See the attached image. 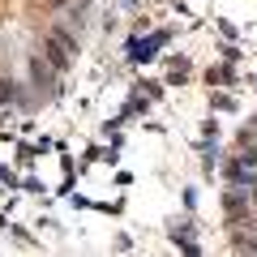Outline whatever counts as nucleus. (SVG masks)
Wrapping results in <instances>:
<instances>
[{"label":"nucleus","instance_id":"f257e3e1","mask_svg":"<svg viewBox=\"0 0 257 257\" xmlns=\"http://www.w3.org/2000/svg\"><path fill=\"white\" fill-rule=\"evenodd\" d=\"M30 82L43 99H56V69L47 60H30Z\"/></svg>","mask_w":257,"mask_h":257},{"label":"nucleus","instance_id":"f03ea898","mask_svg":"<svg viewBox=\"0 0 257 257\" xmlns=\"http://www.w3.org/2000/svg\"><path fill=\"white\" fill-rule=\"evenodd\" d=\"M43 56H47V64H52L56 73H64V69H69V56H73V52H69V47H64L56 35H43Z\"/></svg>","mask_w":257,"mask_h":257},{"label":"nucleus","instance_id":"7ed1b4c3","mask_svg":"<svg viewBox=\"0 0 257 257\" xmlns=\"http://www.w3.org/2000/svg\"><path fill=\"white\" fill-rule=\"evenodd\" d=\"M163 43H167V35H163V30H159L155 39H146V43H133V60H150V56H155Z\"/></svg>","mask_w":257,"mask_h":257}]
</instances>
